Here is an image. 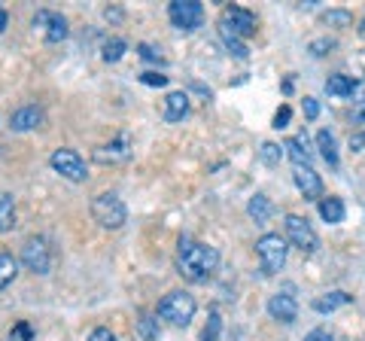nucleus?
I'll return each mask as SVG.
<instances>
[{
	"instance_id": "28",
	"label": "nucleus",
	"mask_w": 365,
	"mask_h": 341,
	"mask_svg": "<svg viewBox=\"0 0 365 341\" xmlns=\"http://www.w3.org/2000/svg\"><path fill=\"white\" fill-rule=\"evenodd\" d=\"M220 37H222V46L228 49V55H235V58H247L250 55L244 40H237V37H232V34H225V31H220Z\"/></svg>"
},
{
	"instance_id": "9",
	"label": "nucleus",
	"mask_w": 365,
	"mask_h": 341,
	"mask_svg": "<svg viewBox=\"0 0 365 341\" xmlns=\"http://www.w3.org/2000/svg\"><path fill=\"white\" fill-rule=\"evenodd\" d=\"M168 19L170 25L180 28V31H198L204 25V6L198 0H174V4L168 6Z\"/></svg>"
},
{
	"instance_id": "10",
	"label": "nucleus",
	"mask_w": 365,
	"mask_h": 341,
	"mask_svg": "<svg viewBox=\"0 0 365 341\" xmlns=\"http://www.w3.org/2000/svg\"><path fill=\"white\" fill-rule=\"evenodd\" d=\"M34 28L43 31L46 43H61V40H67V34H71L67 19L61 13H55V9H37V16H34Z\"/></svg>"
},
{
	"instance_id": "31",
	"label": "nucleus",
	"mask_w": 365,
	"mask_h": 341,
	"mask_svg": "<svg viewBox=\"0 0 365 341\" xmlns=\"http://www.w3.org/2000/svg\"><path fill=\"white\" fill-rule=\"evenodd\" d=\"M307 49H311V55H317V58H319V55H329L335 49V40L332 37H319V40H311V46H307Z\"/></svg>"
},
{
	"instance_id": "13",
	"label": "nucleus",
	"mask_w": 365,
	"mask_h": 341,
	"mask_svg": "<svg viewBox=\"0 0 365 341\" xmlns=\"http://www.w3.org/2000/svg\"><path fill=\"white\" fill-rule=\"evenodd\" d=\"M128 156H131V134H128V131H122L113 143L98 146V150H95V162H101V165H113V162H125Z\"/></svg>"
},
{
	"instance_id": "34",
	"label": "nucleus",
	"mask_w": 365,
	"mask_h": 341,
	"mask_svg": "<svg viewBox=\"0 0 365 341\" xmlns=\"http://www.w3.org/2000/svg\"><path fill=\"white\" fill-rule=\"evenodd\" d=\"M353 125H359L365 131V98H359L356 104H353Z\"/></svg>"
},
{
	"instance_id": "19",
	"label": "nucleus",
	"mask_w": 365,
	"mask_h": 341,
	"mask_svg": "<svg viewBox=\"0 0 365 341\" xmlns=\"http://www.w3.org/2000/svg\"><path fill=\"white\" fill-rule=\"evenodd\" d=\"M344 201H341V198H335V195H323V198H319V217H323L329 225H338V223H344Z\"/></svg>"
},
{
	"instance_id": "36",
	"label": "nucleus",
	"mask_w": 365,
	"mask_h": 341,
	"mask_svg": "<svg viewBox=\"0 0 365 341\" xmlns=\"http://www.w3.org/2000/svg\"><path fill=\"white\" fill-rule=\"evenodd\" d=\"M88 341H116V335L110 332L107 326H98V329H91V335H88Z\"/></svg>"
},
{
	"instance_id": "15",
	"label": "nucleus",
	"mask_w": 365,
	"mask_h": 341,
	"mask_svg": "<svg viewBox=\"0 0 365 341\" xmlns=\"http://www.w3.org/2000/svg\"><path fill=\"white\" fill-rule=\"evenodd\" d=\"M350 302H353V295H350V292H344V290H332V292H326V295H317V299L311 302V308H314L317 314H332V311L344 308V305H350Z\"/></svg>"
},
{
	"instance_id": "6",
	"label": "nucleus",
	"mask_w": 365,
	"mask_h": 341,
	"mask_svg": "<svg viewBox=\"0 0 365 341\" xmlns=\"http://www.w3.org/2000/svg\"><path fill=\"white\" fill-rule=\"evenodd\" d=\"M49 165H52L55 174H61L64 180H71V183H83V180L88 177L83 156H79L76 150H71V146H58V150L49 156Z\"/></svg>"
},
{
	"instance_id": "8",
	"label": "nucleus",
	"mask_w": 365,
	"mask_h": 341,
	"mask_svg": "<svg viewBox=\"0 0 365 341\" xmlns=\"http://www.w3.org/2000/svg\"><path fill=\"white\" fill-rule=\"evenodd\" d=\"M283 225H287V238H289L292 247H299L302 253H317L319 238L314 232V225L304 217H299V213H287V217H283Z\"/></svg>"
},
{
	"instance_id": "1",
	"label": "nucleus",
	"mask_w": 365,
	"mask_h": 341,
	"mask_svg": "<svg viewBox=\"0 0 365 341\" xmlns=\"http://www.w3.org/2000/svg\"><path fill=\"white\" fill-rule=\"evenodd\" d=\"M216 268H220V250L195 241V238H180L177 247V271L180 278H186L189 283H207Z\"/></svg>"
},
{
	"instance_id": "35",
	"label": "nucleus",
	"mask_w": 365,
	"mask_h": 341,
	"mask_svg": "<svg viewBox=\"0 0 365 341\" xmlns=\"http://www.w3.org/2000/svg\"><path fill=\"white\" fill-rule=\"evenodd\" d=\"M140 83H143V86H158V88H162V86H168V76H165V73H143Z\"/></svg>"
},
{
	"instance_id": "14",
	"label": "nucleus",
	"mask_w": 365,
	"mask_h": 341,
	"mask_svg": "<svg viewBox=\"0 0 365 341\" xmlns=\"http://www.w3.org/2000/svg\"><path fill=\"white\" fill-rule=\"evenodd\" d=\"M46 122V113H43V107H37V104H25V107H19L13 116H9V128L13 131H34V128H40V125Z\"/></svg>"
},
{
	"instance_id": "25",
	"label": "nucleus",
	"mask_w": 365,
	"mask_h": 341,
	"mask_svg": "<svg viewBox=\"0 0 365 341\" xmlns=\"http://www.w3.org/2000/svg\"><path fill=\"white\" fill-rule=\"evenodd\" d=\"M323 21L329 28H353V13L350 9H329L323 13Z\"/></svg>"
},
{
	"instance_id": "16",
	"label": "nucleus",
	"mask_w": 365,
	"mask_h": 341,
	"mask_svg": "<svg viewBox=\"0 0 365 341\" xmlns=\"http://www.w3.org/2000/svg\"><path fill=\"white\" fill-rule=\"evenodd\" d=\"M189 116V95L182 92H170L165 98V122H182Z\"/></svg>"
},
{
	"instance_id": "2",
	"label": "nucleus",
	"mask_w": 365,
	"mask_h": 341,
	"mask_svg": "<svg viewBox=\"0 0 365 341\" xmlns=\"http://www.w3.org/2000/svg\"><path fill=\"white\" fill-rule=\"evenodd\" d=\"M195 311H198V302H195V295H189L186 290H174L158 302V317L168 320L170 326H189Z\"/></svg>"
},
{
	"instance_id": "38",
	"label": "nucleus",
	"mask_w": 365,
	"mask_h": 341,
	"mask_svg": "<svg viewBox=\"0 0 365 341\" xmlns=\"http://www.w3.org/2000/svg\"><path fill=\"white\" fill-rule=\"evenodd\" d=\"M304 116L311 119V122H314V119L319 116V104H317L314 98H304Z\"/></svg>"
},
{
	"instance_id": "29",
	"label": "nucleus",
	"mask_w": 365,
	"mask_h": 341,
	"mask_svg": "<svg viewBox=\"0 0 365 341\" xmlns=\"http://www.w3.org/2000/svg\"><path fill=\"white\" fill-rule=\"evenodd\" d=\"M220 332H222V317L210 311L207 326H204V332H201V341H220Z\"/></svg>"
},
{
	"instance_id": "18",
	"label": "nucleus",
	"mask_w": 365,
	"mask_h": 341,
	"mask_svg": "<svg viewBox=\"0 0 365 341\" xmlns=\"http://www.w3.org/2000/svg\"><path fill=\"white\" fill-rule=\"evenodd\" d=\"M317 150L319 156L326 158V165L329 168H338L341 165V158H338V143H335V134L332 131H317Z\"/></svg>"
},
{
	"instance_id": "39",
	"label": "nucleus",
	"mask_w": 365,
	"mask_h": 341,
	"mask_svg": "<svg viewBox=\"0 0 365 341\" xmlns=\"http://www.w3.org/2000/svg\"><path fill=\"white\" fill-rule=\"evenodd\" d=\"M350 150H353V153H362V150H365V131L353 134V138H350Z\"/></svg>"
},
{
	"instance_id": "21",
	"label": "nucleus",
	"mask_w": 365,
	"mask_h": 341,
	"mask_svg": "<svg viewBox=\"0 0 365 341\" xmlns=\"http://www.w3.org/2000/svg\"><path fill=\"white\" fill-rule=\"evenodd\" d=\"M16 229V198L9 192H0V232Z\"/></svg>"
},
{
	"instance_id": "37",
	"label": "nucleus",
	"mask_w": 365,
	"mask_h": 341,
	"mask_svg": "<svg viewBox=\"0 0 365 341\" xmlns=\"http://www.w3.org/2000/svg\"><path fill=\"white\" fill-rule=\"evenodd\" d=\"M304 341H335V338H332V332H329V329H311Z\"/></svg>"
},
{
	"instance_id": "22",
	"label": "nucleus",
	"mask_w": 365,
	"mask_h": 341,
	"mask_svg": "<svg viewBox=\"0 0 365 341\" xmlns=\"http://www.w3.org/2000/svg\"><path fill=\"white\" fill-rule=\"evenodd\" d=\"M283 150L295 165H311V150H307V138H289L283 143Z\"/></svg>"
},
{
	"instance_id": "17",
	"label": "nucleus",
	"mask_w": 365,
	"mask_h": 341,
	"mask_svg": "<svg viewBox=\"0 0 365 341\" xmlns=\"http://www.w3.org/2000/svg\"><path fill=\"white\" fill-rule=\"evenodd\" d=\"M356 79L347 76V73H332L326 79V92L332 95V98H350L353 92H356Z\"/></svg>"
},
{
	"instance_id": "30",
	"label": "nucleus",
	"mask_w": 365,
	"mask_h": 341,
	"mask_svg": "<svg viewBox=\"0 0 365 341\" xmlns=\"http://www.w3.org/2000/svg\"><path fill=\"white\" fill-rule=\"evenodd\" d=\"M137 55H140L143 61H153V64H165V55H162V49H155L153 43H140V46H137Z\"/></svg>"
},
{
	"instance_id": "5",
	"label": "nucleus",
	"mask_w": 365,
	"mask_h": 341,
	"mask_svg": "<svg viewBox=\"0 0 365 341\" xmlns=\"http://www.w3.org/2000/svg\"><path fill=\"white\" fill-rule=\"evenodd\" d=\"M21 265L31 275H49L52 271V244L43 235H31L25 247H21Z\"/></svg>"
},
{
	"instance_id": "11",
	"label": "nucleus",
	"mask_w": 365,
	"mask_h": 341,
	"mask_svg": "<svg viewBox=\"0 0 365 341\" xmlns=\"http://www.w3.org/2000/svg\"><path fill=\"white\" fill-rule=\"evenodd\" d=\"M295 290L292 287H283V292H274L271 299H268V314H271V320H277V323H295L299 320V302H295Z\"/></svg>"
},
{
	"instance_id": "32",
	"label": "nucleus",
	"mask_w": 365,
	"mask_h": 341,
	"mask_svg": "<svg viewBox=\"0 0 365 341\" xmlns=\"http://www.w3.org/2000/svg\"><path fill=\"white\" fill-rule=\"evenodd\" d=\"M9 341H34V332L28 323H16L13 332H9Z\"/></svg>"
},
{
	"instance_id": "12",
	"label": "nucleus",
	"mask_w": 365,
	"mask_h": 341,
	"mask_svg": "<svg viewBox=\"0 0 365 341\" xmlns=\"http://www.w3.org/2000/svg\"><path fill=\"white\" fill-rule=\"evenodd\" d=\"M292 180H295V186H299V192L307 201L323 198V180H319V174L311 165H295L292 168Z\"/></svg>"
},
{
	"instance_id": "41",
	"label": "nucleus",
	"mask_w": 365,
	"mask_h": 341,
	"mask_svg": "<svg viewBox=\"0 0 365 341\" xmlns=\"http://www.w3.org/2000/svg\"><path fill=\"white\" fill-rule=\"evenodd\" d=\"M6 25H9V16H6V9H4V6H0V34H4V31H6Z\"/></svg>"
},
{
	"instance_id": "4",
	"label": "nucleus",
	"mask_w": 365,
	"mask_h": 341,
	"mask_svg": "<svg viewBox=\"0 0 365 341\" xmlns=\"http://www.w3.org/2000/svg\"><path fill=\"white\" fill-rule=\"evenodd\" d=\"M287 253H289L287 241H283L280 235H274V232L262 235L256 241V256H259V265H262V275L265 278L280 275V268L287 265Z\"/></svg>"
},
{
	"instance_id": "26",
	"label": "nucleus",
	"mask_w": 365,
	"mask_h": 341,
	"mask_svg": "<svg viewBox=\"0 0 365 341\" xmlns=\"http://www.w3.org/2000/svg\"><path fill=\"white\" fill-rule=\"evenodd\" d=\"M283 156H287V153H283V146H280V143H271V141H265V143H262V150H259L262 165H268V168L280 165V158H283Z\"/></svg>"
},
{
	"instance_id": "24",
	"label": "nucleus",
	"mask_w": 365,
	"mask_h": 341,
	"mask_svg": "<svg viewBox=\"0 0 365 341\" xmlns=\"http://www.w3.org/2000/svg\"><path fill=\"white\" fill-rule=\"evenodd\" d=\"M19 275V259L13 253H0V290H6Z\"/></svg>"
},
{
	"instance_id": "3",
	"label": "nucleus",
	"mask_w": 365,
	"mask_h": 341,
	"mask_svg": "<svg viewBox=\"0 0 365 341\" xmlns=\"http://www.w3.org/2000/svg\"><path fill=\"white\" fill-rule=\"evenodd\" d=\"M91 217H95L101 229H122L128 223V208H125V201L119 195L101 192V195L91 198Z\"/></svg>"
},
{
	"instance_id": "23",
	"label": "nucleus",
	"mask_w": 365,
	"mask_h": 341,
	"mask_svg": "<svg viewBox=\"0 0 365 341\" xmlns=\"http://www.w3.org/2000/svg\"><path fill=\"white\" fill-rule=\"evenodd\" d=\"M125 52H128V43H125L122 37H110V40H104V46H101V58H104L107 64H116Z\"/></svg>"
},
{
	"instance_id": "40",
	"label": "nucleus",
	"mask_w": 365,
	"mask_h": 341,
	"mask_svg": "<svg viewBox=\"0 0 365 341\" xmlns=\"http://www.w3.org/2000/svg\"><path fill=\"white\" fill-rule=\"evenodd\" d=\"M104 19L107 21H122V9H104Z\"/></svg>"
},
{
	"instance_id": "27",
	"label": "nucleus",
	"mask_w": 365,
	"mask_h": 341,
	"mask_svg": "<svg viewBox=\"0 0 365 341\" xmlns=\"http://www.w3.org/2000/svg\"><path fill=\"white\" fill-rule=\"evenodd\" d=\"M137 335H140L143 341H158V320L150 314H143L140 320H137Z\"/></svg>"
},
{
	"instance_id": "20",
	"label": "nucleus",
	"mask_w": 365,
	"mask_h": 341,
	"mask_svg": "<svg viewBox=\"0 0 365 341\" xmlns=\"http://www.w3.org/2000/svg\"><path fill=\"white\" fill-rule=\"evenodd\" d=\"M247 213H250V220H256V223L262 225V223H268V220H271L274 204H271V198H268V195H262V192H256V195L250 198V204H247Z\"/></svg>"
},
{
	"instance_id": "7",
	"label": "nucleus",
	"mask_w": 365,
	"mask_h": 341,
	"mask_svg": "<svg viewBox=\"0 0 365 341\" xmlns=\"http://www.w3.org/2000/svg\"><path fill=\"white\" fill-rule=\"evenodd\" d=\"M220 31L232 34L237 40H247L256 34V16L244 6H225L222 16H220Z\"/></svg>"
},
{
	"instance_id": "33",
	"label": "nucleus",
	"mask_w": 365,
	"mask_h": 341,
	"mask_svg": "<svg viewBox=\"0 0 365 341\" xmlns=\"http://www.w3.org/2000/svg\"><path fill=\"white\" fill-rule=\"evenodd\" d=\"M289 119H292V110L287 107V104H283L280 110H277V116H274V128H287V125H289Z\"/></svg>"
}]
</instances>
